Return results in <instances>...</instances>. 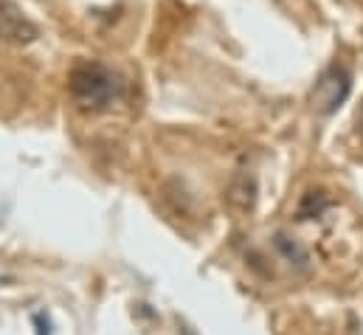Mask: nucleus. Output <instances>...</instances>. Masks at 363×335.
Listing matches in <instances>:
<instances>
[{
    "instance_id": "1",
    "label": "nucleus",
    "mask_w": 363,
    "mask_h": 335,
    "mask_svg": "<svg viewBox=\"0 0 363 335\" xmlns=\"http://www.w3.org/2000/svg\"><path fill=\"white\" fill-rule=\"evenodd\" d=\"M68 90L74 96V101L85 110H104L110 107L113 101H118L124 96V82L121 77L101 65V62H79L71 77H68Z\"/></svg>"
},
{
    "instance_id": "2",
    "label": "nucleus",
    "mask_w": 363,
    "mask_h": 335,
    "mask_svg": "<svg viewBox=\"0 0 363 335\" xmlns=\"http://www.w3.org/2000/svg\"><path fill=\"white\" fill-rule=\"evenodd\" d=\"M352 93V74L344 65H330L313 87V107L324 116H333Z\"/></svg>"
},
{
    "instance_id": "3",
    "label": "nucleus",
    "mask_w": 363,
    "mask_h": 335,
    "mask_svg": "<svg viewBox=\"0 0 363 335\" xmlns=\"http://www.w3.org/2000/svg\"><path fill=\"white\" fill-rule=\"evenodd\" d=\"M37 37V23L14 0H0V40L9 45H31Z\"/></svg>"
},
{
    "instance_id": "4",
    "label": "nucleus",
    "mask_w": 363,
    "mask_h": 335,
    "mask_svg": "<svg viewBox=\"0 0 363 335\" xmlns=\"http://www.w3.org/2000/svg\"><path fill=\"white\" fill-rule=\"evenodd\" d=\"M257 177L245 169H237L234 177L228 180V189H225V200L237 209V212H254L257 206Z\"/></svg>"
},
{
    "instance_id": "5",
    "label": "nucleus",
    "mask_w": 363,
    "mask_h": 335,
    "mask_svg": "<svg viewBox=\"0 0 363 335\" xmlns=\"http://www.w3.org/2000/svg\"><path fill=\"white\" fill-rule=\"evenodd\" d=\"M273 248L279 251V256L290 265V268H296V270H310V253L307 248L296 240V237H290L287 231H276L273 234Z\"/></svg>"
},
{
    "instance_id": "6",
    "label": "nucleus",
    "mask_w": 363,
    "mask_h": 335,
    "mask_svg": "<svg viewBox=\"0 0 363 335\" xmlns=\"http://www.w3.org/2000/svg\"><path fill=\"white\" fill-rule=\"evenodd\" d=\"M327 209H330V197L321 189L318 192L313 189V192L304 194V200L298 203V212L296 214H298V220H313V217H321Z\"/></svg>"
},
{
    "instance_id": "7",
    "label": "nucleus",
    "mask_w": 363,
    "mask_h": 335,
    "mask_svg": "<svg viewBox=\"0 0 363 335\" xmlns=\"http://www.w3.org/2000/svg\"><path fill=\"white\" fill-rule=\"evenodd\" d=\"M34 324H37V335H51V322H48V316L37 313V316H34Z\"/></svg>"
},
{
    "instance_id": "8",
    "label": "nucleus",
    "mask_w": 363,
    "mask_h": 335,
    "mask_svg": "<svg viewBox=\"0 0 363 335\" xmlns=\"http://www.w3.org/2000/svg\"><path fill=\"white\" fill-rule=\"evenodd\" d=\"M355 133H358V138L363 141V101L361 107H358V116H355Z\"/></svg>"
}]
</instances>
